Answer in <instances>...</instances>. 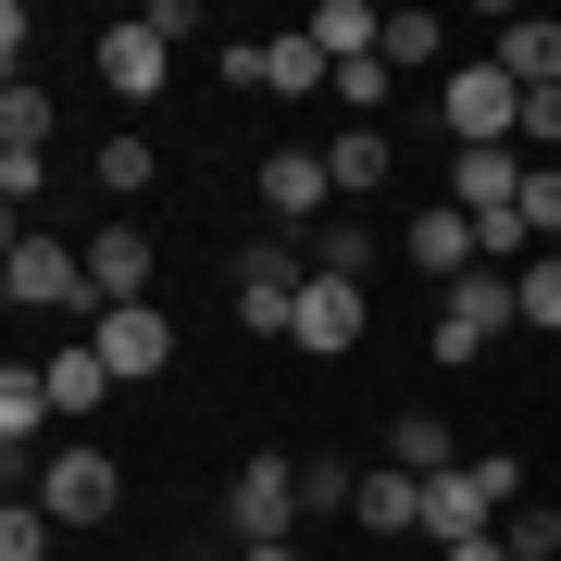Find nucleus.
Wrapping results in <instances>:
<instances>
[{
	"instance_id": "1",
	"label": "nucleus",
	"mask_w": 561,
	"mask_h": 561,
	"mask_svg": "<svg viewBox=\"0 0 561 561\" xmlns=\"http://www.w3.org/2000/svg\"><path fill=\"white\" fill-rule=\"evenodd\" d=\"M0 300H13V312H88V324H101V300H88V238H38V225H25V238L0 250Z\"/></svg>"
},
{
	"instance_id": "2",
	"label": "nucleus",
	"mask_w": 561,
	"mask_h": 561,
	"mask_svg": "<svg viewBox=\"0 0 561 561\" xmlns=\"http://www.w3.org/2000/svg\"><path fill=\"white\" fill-rule=\"evenodd\" d=\"M437 125H449V150H512L524 138V88L500 62H449L437 76Z\"/></svg>"
},
{
	"instance_id": "3",
	"label": "nucleus",
	"mask_w": 561,
	"mask_h": 561,
	"mask_svg": "<svg viewBox=\"0 0 561 561\" xmlns=\"http://www.w3.org/2000/svg\"><path fill=\"white\" fill-rule=\"evenodd\" d=\"M500 324H524V287L500 275V262H474L461 287H437V337H424V350H437V362H486Z\"/></svg>"
},
{
	"instance_id": "4",
	"label": "nucleus",
	"mask_w": 561,
	"mask_h": 561,
	"mask_svg": "<svg viewBox=\"0 0 561 561\" xmlns=\"http://www.w3.org/2000/svg\"><path fill=\"white\" fill-rule=\"evenodd\" d=\"M38 512H50V524H113V512H125V461H113L101 437L50 449V461H38Z\"/></svg>"
},
{
	"instance_id": "5",
	"label": "nucleus",
	"mask_w": 561,
	"mask_h": 561,
	"mask_svg": "<svg viewBox=\"0 0 561 561\" xmlns=\"http://www.w3.org/2000/svg\"><path fill=\"white\" fill-rule=\"evenodd\" d=\"M300 287H312V262L287 238H250L238 250V324H250V337H287V324H300Z\"/></svg>"
},
{
	"instance_id": "6",
	"label": "nucleus",
	"mask_w": 561,
	"mask_h": 561,
	"mask_svg": "<svg viewBox=\"0 0 561 561\" xmlns=\"http://www.w3.org/2000/svg\"><path fill=\"white\" fill-rule=\"evenodd\" d=\"M88 350L113 362V387H150L162 362H175V312H162V300H125V312L88 324Z\"/></svg>"
},
{
	"instance_id": "7",
	"label": "nucleus",
	"mask_w": 561,
	"mask_h": 561,
	"mask_svg": "<svg viewBox=\"0 0 561 561\" xmlns=\"http://www.w3.org/2000/svg\"><path fill=\"white\" fill-rule=\"evenodd\" d=\"M225 524H238V549L300 537V461H238V486H225Z\"/></svg>"
},
{
	"instance_id": "8",
	"label": "nucleus",
	"mask_w": 561,
	"mask_h": 561,
	"mask_svg": "<svg viewBox=\"0 0 561 561\" xmlns=\"http://www.w3.org/2000/svg\"><path fill=\"white\" fill-rule=\"evenodd\" d=\"M400 250H412V275L424 287H461V275H474V213H461V201H424V225H400Z\"/></svg>"
},
{
	"instance_id": "9",
	"label": "nucleus",
	"mask_w": 561,
	"mask_h": 561,
	"mask_svg": "<svg viewBox=\"0 0 561 561\" xmlns=\"http://www.w3.org/2000/svg\"><path fill=\"white\" fill-rule=\"evenodd\" d=\"M162 76H175V50H162L138 13H113L101 25V88H113V101H162Z\"/></svg>"
},
{
	"instance_id": "10",
	"label": "nucleus",
	"mask_w": 561,
	"mask_h": 561,
	"mask_svg": "<svg viewBox=\"0 0 561 561\" xmlns=\"http://www.w3.org/2000/svg\"><path fill=\"white\" fill-rule=\"evenodd\" d=\"M350 337H362V287H350V275H312V287H300V324H287V350L337 362Z\"/></svg>"
},
{
	"instance_id": "11",
	"label": "nucleus",
	"mask_w": 561,
	"mask_h": 561,
	"mask_svg": "<svg viewBox=\"0 0 561 561\" xmlns=\"http://www.w3.org/2000/svg\"><path fill=\"white\" fill-rule=\"evenodd\" d=\"M486 62H500L524 101H537V88H561V13H512L500 38H486Z\"/></svg>"
},
{
	"instance_id": "12",
	"label": "nucleus",
	"mask_w": 561,
	"mask_h": 561,
	"mask_svg": "<svg viewBox=\"0 0 561 561\" xmlns=\"http://www.w3.org/2000/svg\"><path fill=\"white\" fill-rule=\"evenodd\" d=\"M424 537H437V549H461V537H500V500H486V474H474V461L424 486Z\"/></svg>"
},
{
	"instance_id": "13",
	"label": "nucleus",
	"mask_w": 561,
	"mask_h": 561,
	"mask_svg": "<svg viewBox=\"0 0 561 561\" xmlns=\"http://www.w3.org/2000/svg\"><path fill=\"white\" fill-rule=\"evenodd\" d=\"M88 300H101V312L150 300V238H138V225H101V238H88Z\"/></svg>"
},
{
	"instance_id": "14",
	"label": "nucleus",
	"mask_w": 561,
	"mask_h": 561,
	"mask_svg": "<svg viewBox=\"0 0 561 561\" xmlns=\"http://www.w3.org/2000/svg\"><path fill=\"white\" fill-rule=\"evenodd\" d=\"M324 201H337V175H324V150H275V162H262V213H275V225H312Z\"/></svg>"
},
{
	"instance_id": "15",
	"label": "nucleus",
	"mask_w": 561,
	"mask_h": 561,
	"mask_svg": "<svg viewBox=\"0 0 561 561\" xmlns=\"http://www.w3.org/2000/svg\"><path fill=\"white\" fill-rule=\"evenodd\" d=\"M449 201L474 213V225L512 213V201H524V150H449Z\"/></svg>"
},
{
	"instance_id": "16",
	"label": "nucleus",
	"mask_w": 561,
	"mask_h": 561,
	"mask_svg": "<svg viewBox=\"0 0 561 561\" xmlns=\"http://www.w3.org/2000/svg\"><path fill=\"white\" fill-rule=\"evenodd\" d=\"M324 175H337V201H375V187L400 175V150H387V125H337V138H324Z\"/></svg>"
},
{
	"instance_id": "17",
	"label": "nucleus",
	"mask_w": 561,
	"mask_h": 561,
	"mask_svg": "<svg viewBox=\"0 0 561 561\" xmlns=\"http://www.w3.org/2000/svg\"><path fill=\"white\" fill-rule=\"evenodd\" d=\"M387 461H400L412 486H437V474H461V437H449L437 412H400V424H387Z\"/></svg>"
},
{
	"instance_id": "18",
	"label": "nucleus",
	"mask_w": 561,
	"mask_h": 561,
	"mask_svg": "<svg viewBox=\"0 0 561 561\" xmlns=\"http://www.w3.org/2000/svg\"><path fill=\"white\" fill-rule=\"evenodd\" d=\"M38 375H50V412H101V400H113V362L88 350V337H62Z\"/></svg>"
},
{
	"instance_id": "19",
	"label": "nucleus",
	"mask_w": 561,
	"mask_h": 561,
	"mask_svg": "<svg viewBox=\"0 0 561 561\" xmlns=\"http://www.w3.org/2000/svg\"><path fill=\"white\" fill-rule=\"evenodd\" d=\"M262 88H275V101H312V88H337V62H324L312 25H300V38H262Z\"/></svg>"
},
{
	"instance_id": "20",
	"label": "nucleus",
	"mask_w": 561,
	"mask_h": 561,
	"mask_svg": "<svg viewBox=\"0 0 561 561\" xmlns=\"http://www.w3.org/2000/svg\"><path fill=\"white\" fill-rule=\"evenodd\" d=\"M350 524H375V537H412V524H424V486L400 474V461H387V474H362V500H350Z\"/></svg>"
},
{
	"instance_id": "21",
	"label": "nucleus",
	"mask_w": 561,
	"mask_h": 561,
	"mask_svg": "<svg viewBox=\"0 0 561 561\" xmlns=\"http://www.w3.org/2000/svg\"><path fill=\"white\" fill-rule=\"evenodd\" d=\"M437 50H449V25L424 13V0H412V13H387V76H449Z\"/></svg>"
},
{
	"instance_id": "22",
	"label": "nucleus",
	"mask_w": 561,
	"mask_h": 561,
	"mask_svg": "<svg viewBox=\"0 0 561 561\" xmlns=\"http://www.w3.org/2000/svg\"><path fill=\"white\" fill-rule=\"evenodd\" d=\"M375 250H387L375 225H350V213H324V238H312V275H350V287H362V275H375Z\"/></svg>"
},
{
	"instance_id": "23",
	"label": "nucleus",
	"mask_w": 561,
	"mask_h": 561,
	"mask_svg": "<svg viewBox=\"0 0 561 561\" xmlns=\"http://www.w3.org/2000/svg\"><path fill=\"white\" fill-rule=\"evenodd\" d=\"M350 500H362V474H350L337 449H312V461H300V524H337Z\"/></svg>"
},
{
	"instance_id": "24",
	"label": "nucleus",
	"mask_w": 561,
	"mask_h": 561,
	"mask_svg": "<svg viewBox=\"0 0 561 561\" xmlns=\"http://www.w3.org/2000/svg\"><path fill=\"white\" fill-rule=\"evenodd\" d=\"M500 549H512V561H561V512H549V500H512V512H500Z\"/></svg>"
},
{
	"instance_id": "25",
	"label": "nucleus",
	"mask_w": 561,
	"mask_h": 561,
	"mask_svg": "<svg viewBox=\"0 0 561 561\" xmlns=\"http://www.w3.org/2000/svg\"><path fill=\"white\" fill-rule=\"evenodd\" d=\"M524 238L561 250V162H524Z\"/></svg>"
},
{
	"instance_id": "26",
	"label": "nucleus",
	"mask_w": 561,
	"mask_h": 561,
	"mask_svg": "<svg viewBox=\"0 0 561 561\" xmlns=\"http://www.w3.org/2000/svg\"><path fill=\"white\" fill-rule=\"evenodd\" d=\"M512 287H524V324H537V337H561V250H537Z\"/></svg>"
},
{
	"instance_id": "27",
	"label": "nucleus",
	"mask_w": 561,
	"mask_h": 561,
	"mask_svg": "<svg viewBox=\"0 0 561 561\" xmlns=\"http://www.w3.org/2000/svg\"><path fill=\"white\" fill-rule=\"evenodd\" d=\"M50 537H62V524H50L38 500H13V512H0V561H50Z\"/></svg>"
},
{
	"instance_id": "28",
	"label": "nucleus",
	"mask_w": 561,
	"mask_h": 561,
	"mask_svg": "<svg viewBox=\"0 0 561 561\" xmlns=\"http://www.w3.org/2000/svg\"><path fill=\"white\" fill-rule=\"evenodd\" d=\"M387 88H400V76H387V50H375V62H337V101H350V125H375V101H387Z\"/></svg>"
},
{
	"instance_id": "29",
	"label": "nucleus",
	"mask_w": 561,
	"mask_h": 561,
	"mask_svg": "<svg viewBox=\"0 0 561 561\" xmlns=\"http://www.w3.org/2000/svg\"><path fill=\"white\" fill-rule=\"evenodd\" d=\"M101 187L138 201V187H150V138H101Z\"/></svg>"
},
{
	"instance_id": "30",
	"label": "nucleus",
	"mask_w": 561,
	"mask_h": 561,
	"mask_svg": "<svg viewBox=\"0 0 561 561\" xmlns=\"http://www.w3.org/2000/svg\"><path fill=\"white\" fill-rule=\"evenodd\" d=\"M0 138H13V150H50V101H38V88H13V101H0Z\"/></svg>"
},
{
	"instance_id": "31",
	"label": "nucleus",
	"mask_w": 561,
	"mask_h": 561,
	"mask_svg": "<svg viewBox=\"0 0 561 561\" xmlns=\"http://www.w3.org/2000/svg\"><path fill=\"white\" fill-rule=\"evenodd\" d=\"M138 25H150V38H162V50H175V38H201V25H213V13H201V0H138Z\"/></svg>"
},
{
	"instance_id": "32",
	"label": "nucleus",
	"mask_w": 561,
	"mask_h": 561,
	"mask_svg": "<svg viewBox=\"0 0 561 561\" xmlns=\"http://www.w3.org/2000/svg\"><path fill=\"white\" fill-rule=\"evenodd\" d=\"M0 187H13V213H25V201L50 187V150H13V138H0Z\"/></svg>"
},
{
	"instance_id": "33",
	"label": "nucleus",
	"mask_w": 561,
	"mask_h": 561,
	"mask_svg": "<svg viewBox=\"0 0 561 561\" xmlns=\"http://www.w3.org/2000/svg\"><path fill=\"white\" fill-rule=\"evenodd\" d=\"M524 138H561V88H537V101H524Z\"/></svg>"
},
{
	"instance_id": "34",
	"label": "nucleus",
	"mask_w": 561,
	"mask_h": 561,
	"mask_svg": "<svg viewBox=\"0 0 561 561\" xmlns=\"http://www.w3.org/2000/svg\"><path fill=\"white\" fill-rule=\"evenodd\" d=\"M238 561H312V549H300V537H262V549H238Z\"/></svg>"
},
{
	"instance_id": "35",
	"label": "nucleus",
	"mask_w": 561,
	"mask_h": 561,
	"mask_svg": "<svg viewBox=\"0 0 561 561\" xmlns=\"http://www.w3.org/2000/svg\"><path fill=\"white\" fill-rule=\"evenodd\" d=\"M449 561H512V549H500V537H461V549H449Z\"/></svg>"
}]
</instances>
